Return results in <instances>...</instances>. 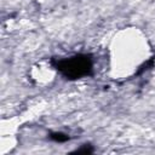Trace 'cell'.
Instances as JSON below:
<instances>
[{
    "instance_id": "6da1fadb",
    "label": "cell",
    "mask_w": 155,
    "mask_h": 155,
    "mask_svg": "<svg viewBox=\"0 0 155 155\" xmlns=\"http://www.w3.org/2000/svg\"><path fill=\"white\" fill-rule=\"evenodd\" d=\"M57 68L62 71V74L69 79H79L81 76L88 75L92 69L91 58L84 54L74 56L68 59L59 61L57 63Z\"/></svg>"
},
{
    "instance_id": "7a4b0ae2",
    "label": "cell",
    "mask_w": 155,
    "mask_h": 155,
    "mask_svg": "<svg viewBox=\"0 0 155 155\" xmlns=\"http://www.w3.org/2000/svg\"><path fill=\"white\" fill-rule=\"evenodd\" d=\"M51 138L56 142H65V140L69 139V136H67L64 133H61V132H56V133L51 134Z\"/></svg>"
},
{
    "instance_id": "3957f363",
    "label": "cell",
    "mask_w": 155,
    "mask_h": 155,
    "mask_svg": "<svg viewBox=\"0 0 155 155\" xmlns=\"http://www.w3.org/2000/svg\"><path fill=\"white\" fill-rule=\"evenodd\" d=\"M93 151V149L91 148V147H84V148H81V149H78L75 153H85V154H90V153H92Z\"/></svg>"
}]
</instances>
